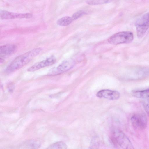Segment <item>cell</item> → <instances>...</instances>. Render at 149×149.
I'll return each instance as SVG.
<instances>
[{
    "instance_id": "obj_1",
    "label": "cell",
    "mask_w": 149,
    "mask_h": 149,
    "mask_svg": "<svg viewBox=\"0 0 149 149\" xmlns=\"http://www.w3.org/2000/svg\"><path fill=\"white\" fill-rule=\"evenodd\" d=\"M42 50L41 48H36L17 56L7 67L6 72H10L21 68L38 55Z\"/></svg>"
},
{
    "instance_id": "obj_2",
    "label": "cell",
    "mask_w": 149,
    "mask_h": 149,
    "mask_svg": "<svg viewBox=\"0 0 149 149\" xmlns=\"http://www.w3.org/2000/svg\"><path fill=\"white\" fill-rule=\"evenodd\" d=\"M133 38L132 32L129 31H122L112 35L108 39V41L113 45L127 44L131 42Z\"/></svg>"
},
{
    "instance_id": "obj_3",
    "label": "cell",
    "mask_w": 149,
    "mask_h": 149,
    "mask_svg": "<svg viewBox=\"0 0 149 149\" xmlns=\"http://www.w3.org/2000/svg\"><path fill=\"white\" fill-rule=\"evenodd\" d=\"M113 136L116 142L123 149H135L130 139L122 131L115 130Z\"/></svg>"
},
{
    "instance_id": "obj_4",
    "label": "cell",
    "mask_w": 149,
    "mask_h": 149,
    "mask_svg": "<svg viewBox=\"0 0 149 149\" xmlns=\"http://www.w3.org/2000/svg\"><path fill=\"white\" fill-rule=\"evenodd\" d=\"M137 36L139 38H142L149 28V14H144L136 21L135 23Z\"/></svg>"
},
{
    "instance_id": "obj_5",
    "label": "cell",
    "mask_w": 149,
    "mask_h": 149,
    "mask_svg": "<svg viewBox=\"0 0 149 149\" xmlns=\"http://www.w3.org/2000/svg\"><path fill=\"white\" fill-rule=\"evenodd\" d=\"M75 64L72 58L64 61L56 67L51 70L48 73L49 75H55L63 73L72 68Z\"/></svg>"
},
{
    "instance_id": "obj_6",
    "label": "cell",
    "mask_w": 149,
    "mask_h": 149,
    "mask_svg": "<svg viewBox=\"0 0 149 149\" xmlns=\"http://www.w3.org/2000/svg\"><path fill=\"white\" fill-rule=\"evenodd\" d=\"M132 125L135 128L143 130L147 125V119L146 115L142 113H137L133 115L131 118Z\"/></svg>"
},
{
    "instance_id": "obj_7",
    "label": "cell",
    "mask_w": 149,
    "mask_h": 149,
    "mask_svg": "<svg viewBox=\"0 0 149 149\" xmlns=\"http://www.w3.org/2000/svg\"><path fill=\"white\" fill-rule=\"evenodd\" d=\"M1 18L2 19H10L16 18H31L33 15L30 13H17L4 10H1Z\"/></svg>"
},
{
    "instance_id": "obj_8",
    "label": "cell",
    "mask_w": 149,
    "mask_h": 149,
    "mask_svg": "<svg viewBox=\"0 0 149 149\" xmlns=\"http://www.w3.org/2000/svg\"><path fill=\"white\" fill-rule=\"evenodd\" d=\"M56 61L55 57L52 56L46 59L37 62L29 68L27 71L29 72H33L41 68L52 65L54 64Z\"/></svg>"
},
{
    "instance_id": "obj_9",
    "label": "cell",
    "mask_w": 149,
    "mask_h": 149,
    "mask_svg": "<svg viewBox=\"0 0 149 149\" xmlns=\"http://www.w3.org/2000/svg\"><path fill=\"white\" fill-rule=\"evenodd\" d=\"M17 47L13 44H6L0 47V61L3 62L5 58L14 54L16 51Z\"/></svg>"
},
{
    "instance_id": "obj_10",
    "label": "cell",
    "mask_w": 149,
    "mask_h": 149,
    "mask_svg": "<svg viewBox=\"0 0 149 149\" xmlns=\"http://www.w3.org/2000/svg\"><path fill=\"white\" fill-rule=\"evenodd\" d=\"M96 96L100 98H104L109 100H115L119 99L120 93L116 91L109 89H103L99 91Z\"/></svg>"
},
{
    "instance_id": "obj_11",
    "label": "cell",
    "mask_w": 149,
    "mask_h": 149,
    "mask_svg": "<svg viewBox=\"0 0 149 149\" xmlns=\"http://www.w3.org/2000/svg\"><path fill=\"white\" fill-rule=\"evenodd\" d=\"M41 146V143L40 141L30 139L24 142L14 149H37Z\"/></svg>"
},
{
    "instance_id": "obj_12",
    "label": "cell",
    "mask_w": 149,
    "mask_h": 149,
    "mask_svg": "<svg viewBox=\"0 0 149 149\" xmlns=\"http://www.w3.org/2000/svg\"><path fill=\"white\" fill-rule=\"evenodd\" d=\"M133 79L143 78L149 75V67H144L138 68L133 72Z\"/></svg>"
},
{
    "instance_id": "obj_13",
    "label": "cell",
    "mask_w": 149,
    "mask_h": 149,
    "mask_svg": "<svg viewBox=\"0 0 149 149\" xmlns=\"http://www.w3.org/2000/svg\"><path fill=\"white\" fill-rule=\"evenodd\" d=\"M131 95L136 97L146 99L149 98V88L141 90H132Z\"/></svg>"
},
{
    "instance_id": "obj_14",
    "label": "cell",
    "mask_w": 149,
    "mask_h": 149,
    "mask_svg": "<svg viewBox=\"0 0 149 149\" xmlns=\"http://www.w3.org/2000/svg\"><path fill=\"white\" fill-rule=\"evenodd\" d=\"M73 21L72 17L66 16L58 19L57 21L56 24L60 26H67L70 24Z\"/></svg>"
},
{
    "instance_id": "obj_15",
    "label": "cell",
    "mask_w": 149,
    "mask_h": 149,
    "mask_svg": "<svg viewBox=\"0 0 149 149\" xmlns=\"http://www.w3.org/2000/svg\"><path fill=\"white\" fill-rule=\"evenodd\" d=\"M66 145L63 142L60 141L54 143L49 146L46 149H67Z\"/></svg>"
},
{
    "instance_id": "obj_16",
    "label": "cell",
    "mask_w": 149,
    "mask_h": 149,
    "mask_svg": "<svg viewBox=\"0 0 149 149\" xmlns=\"http://www.w3.org/2000/svg\"><path fill=\"white\" fill-rule=\"evenodd\" d=\"M88 12L86 10H81L74 13L72 15V20H75L84 15L87 13Z\"/></svg>"
},
{
    "instance_id": "obj_17",
    "label": "cell",
    "mask_w": 149,
    "mask_h": 149,
    "mask_svg": "<svg viewBox=\"0 0 149 149\" xmlns=\"http://www.w3.org/2000/svg\"><path fill=\"white\" fill-rule=\"evenodd\" d=\"M110 0H87L86 3L90 5H97L106 3L109 2Z\"/></svg>"
},
{
    "instance_id": "obj_18",
    "label": "cell",
    "mask_w": 149,
    "mask_h": 149,
    "mask_svg": "<svg viewBox=\"0 0 149 149\" xmlns=\"http://www.w3.org/2000/svg\"><path fill=\"white\" fill-rule=\"evenodd\" d=\"M142 103L145 111L149 116V98L145 99Z\"/></svg>"
},
{
    "instance_id": "obj_19",
    "label": "cell",
    "mask_w": 149,
    "mask_h": 149,
    "mask_svg": "<svg viewBox=\"0 0 149 149\" xmlns=\"http://www.w3.org/2000/svg\"><path fill=\"white\" fill-rule=\"evenodd\" d=\"M148 13L149 14V12H148Z\"/></svg>"
}]
</instances>
